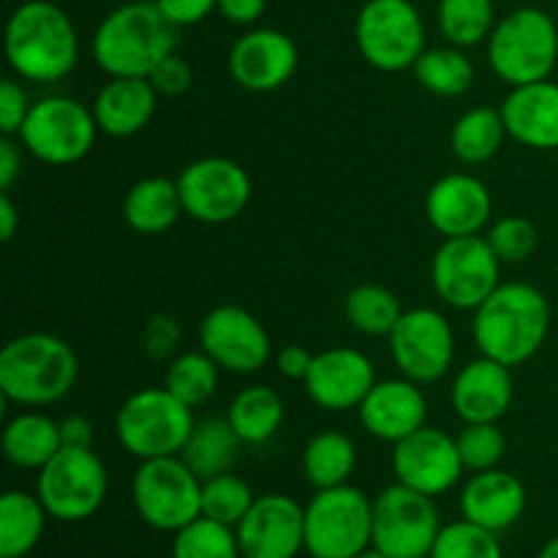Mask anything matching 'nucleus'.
<instances>
[{
	"label": "nucleus",
	"mask_w": 558,
	"mask_h": 558,
	"mask_svg": "<svg viewBox=\"0 0 558 558\" xmlns=\"http://www.w3.org/2000/svg\"><path fill=\"white\" fill-rule=\"evenodd\" d=\"M5 60L20 80L54 85L80 63V33L52 0H27L11 11L3 33Z\"/></svg>",
	"instance_id": "f257e3e1"
},
{
	"label": "nucleus",
	"mask_w": 558,
	"mask_h": 558,
	"mask_svg": "<svg viewBox=\"0 0 558 558\" xmlns=\"http://www.w3.org/2000/svg\"><path fill=\"white\" fill-rule=\"evenodd\" d=\"M550 332V303L537 287L507 281L474 311L472 338L480 354L518 368L545 347Z\"/></svg>",
	"instance_id": "f03ea898"
},
{
	"label": "nucleus",
	"mask_w": 558,
	"mask_h": 558,
	"mask_svg": "<svg viewBox=\"0 0 558 558\" xmlns=\"http://www.w3.org/2000/svg\"><path fill=\"white\" fill-rule=\"evenodd\" d=\"M178 49V27L153 0H131L98 22L90 52L107 76H150Z\"/></svg>",
	"instance_id": "7ed1b4c3"
},
{
	"label": "nucleus",
	"mask_w": 558,
	"mask_h": 558,
	"mask_svg": "<svg viewBox=\"0 0 558 558\" xmlns=\"http://www.w3.org/2000/svg\"><path fill=\"white\" fill-rule=\"evenodd\" d=\"M76 379V352L52 332H25L0 349V396L22 409H44L63 401Z\"/></svg>",
	"instance_id": "20e7f679"
},
{
	"label": "nucleus",
	"mask_w": 558,
	"mask_h": 558,
	"mask_svg": "<svg viewBox=\"0 0 558 558\" xmlns=\"http://www.w3.org/2000/svg\"><path fill=\"white\" fill-rule=\"evenodd\" d=\"M485 47L490 71L510 87L550 80L558 63V25L548 11L521 5L496 22Z\"/></svg>",
	"instance_id": "39448f33"
},
{
	"label": "nucleus",
	"mask_w": 558,
	"mask_h": 558,
	"mask_svg": "<svg viewBox=\"0 0 558 558\" xmlns=\"http://www.w3.org/2000/svg\"><path fill=\"white\" fill-rule=\"evenodd\" d=\"M196 417L189 403L167 387H145L131 392L118 409L114 434L120 447L136 461L180 456L194 430Z\"/></svg>",
	"instance_id": "423d86ee"
},
{
	"label": "nucleus",
	"mask_w": 558,
	"mask_h": 558,
	"mask_svg": "<svg viewBox=\"0 0 558 558\" xmlns=\"http://www.w3.org/2000/svg\"><path fill=\"white\" fill-rule=\"evenodd\" d=\"M374 545V501L354 485L316 490L305 507V554L354 558Z\"/></svg>",
	"instance_id": "0eeeda50"
},
{
	"label": "nucleus",
	"mask_w": 558,
	"mask_h": 558,
	"mask_svg": "<svg viewBox=\"0 0 558 558\" xmlns=\"http://www.w3.org/2000/svg\"><path fill=\"white\" fill-rule=\"evenodd\" d=\"M98 134L101 131H98L93 107H85L71 96L52 93L33 101L16 140L36 161L47 167H71L93 150Z\"/></svg>",
	"instance_id": "6e6552de"
},
{
	"label": "nucleus",
	"mask_w": 558,
	"mask_h": 558,
	"mask_svg": "<svg viewBox=\"0 0 558 558\" xmlns=\"http://www.w3.org/2000/svg\"><path fill=\"white\" fill-rule=\"evenodd\" d=\"M131 499L147 526L178 534L202 515V480L180 456L150 458L136 466Z\"/></svg>",
	"instance_id": "1a4fd4ad"
},
{
	"label": "nucleus",
	"mask_w": 558,
	"mask_h": 558,
	"mask_svg": "<svg viewBox=\"0 0 558 558\" xmlns=\"http://www.w3.org/2000/svg\"><path fill=\"white\" fill-rule=\"evenodd\" d=\"M365 63L385 74L412 71L425 52V22L412 0H365L354 22Z\"/></svg>",
	"instance_id": "9d476101"
},
{
	"label": "nucleus",
	"mask_w": 558,
	"mask_h": 558,
	"mask_svg": "<svg viewBox=\"0 0 558 558\" xmlns=\"http://www.w3.org/2000/svg\"><path fill=\"white\" fill-rule=\"evenodd\" d=\"M36 474V496L49 518L60 523L87 521L101 510L109 494L107 466L93 447H63Z\"/></svg>",
	"instance_id": "9b49d317"
},
{
	"label": "nucleus",
	"mask_w": 558,
	"mask_h": 558,
	"mask_svg": "<svg viewBox=\"0 0 558 558\" xmlns=\"http://www.w3.org/2000/svg\"><path fill=\"white\" fill-rule=\"evenodd\" d=\"M436 298L456 311H477L501 283V262L483 234L447 238L430 262Z\"/></svg>",
	"instance_id": "f8f14e48"
},
{
	"label": "nucleus",
	"mask_w": 558,
	"mask_h": 558,
	"mask_svg": "<svg viewBox=\"0 0 558 558\" xmlns=\"http://www.w3.org/2000/svg\"><path fill=\"white\" fill-rule=\"evenodd\" d=\"M441 526L434 496L396 483L374 499V548L387 558H428Z\"/></svg>",
	"instance_id": "ddd939ff"
},
{
	"label": "nucleus",
	"mask_w": 558,
	"mask_h": 558,
	"mask_svg": "<svg viewBox=\"0 0 558 558\" xmlns=\"http://www.w3.org/2000/svg\"><path fill=\"white\" fill-rule=\"evenodd\" d=\"M390 357L401 376L417 385H434L450 374L456 363V330L436 308L403 311L396 330L387 336Z\"/></svg>",
	"instance_id": "4468645a"
},
{
	"label": "nucleus",
	"mask_w": 558,
	"mask_h": 558,
	"mask_svg": "<svg viewBox=\"0 0 558 558\" xmlns=\"http://www.w3.org/2000/svg\"><path fill=\"white\" fill-rule=\"evenodd\" d=\"M183 213L199 223H229L245 213L251 202L248 172L223 156L196 158L178 178Z\"/></svg>",
	"instance_id": "2eb2a0df"
},
{
	"label": "nucleus",
	"mask_w": 558,
	"mask_h": 558,
	"mask_svg": "<svg viewBox=\"0 0 558 558\" xmlns=\"http://www.w3.org/2000/svg\"><path fill=\"white\" fill-rule=\"evenodd\" d=\"M392 472L401 485L436 499L450 494L466 469L456 436L434 425H423L412 436L392 445Z\"/></svg>",
	"instance_id": "dca6fc26"
},
{
	"label": "nucleus",
	"mask_w": 558,
	"mask_h": 558,
	"mask_svg": "<svg viewBox=\"0 0 558 558\" xmlns=\"http://www.w3.org/2000/svg\"><path fill=\"white\" fill-rule=\"evenodd\" d=\"M199 343L229 374H256L272 357L265 325L240 305H216L199 325Z\"/></svg>",
	"instance_id": "f3484780"
},
{
	"label": "nucleus",
	"mask_w": 558,
	"mask_h": 558,
	"mask_svg": "<svg viewBox=\"0 0 558 558\" xmlns=\"http://www.w3.org/2000/svg\"><path fill=\"white\" fill-rule=\"evenodd\" d=\"M243 558H298L305 550V507L283 494H265L238 523Z\"/></svg>",
	"instance_id": "a211bd4d"
},
{
	"label": "nucleus",
	"mask_w": 558,
	"mask_h": 558,
	"mask_svg": "<svg viewBox=\"0 0 558 558\" xmlns=\"http://www.w3.org/2000/svg\"><path fill=\"white\" fill-rule=\"evenodd\" d=\"M300 63L298 44L278 27H251L232 44L229 76L251 93L281 90Z\"/></svg>",
	"instance_id": "6ab92c4d"
},
{
	"label": "nucleus",
	"mask_w": 558,
	"mask_h": 558,
	"mask_svg": "<svg viewBox=\"0 0 558 558\" xmlns=\"http://www.w3.org/2000/svg\"><path fill=\"white\" fill-rule=\"evenodd\" d=\"M374 360L352 347H332L314 354L305 392L325 412H349L360 409L371 387L376 385Z\"/></svg>",
	"instance_id": "aec40b11"
},
{
	"label": "nucleus",
	"mask_w": 558,
	"mask_h": 558,
	"mask_svg": "<svg viewBox=\"0 0 558 558\" xmlns=\"http://www.w3.org/2000/svg\"><path fill=\"white\" fill-rule=\"evenodd\" d=\"M494 213L488 185L469 172H450L436 180L425 196V218L441 238L480 234Z\"/></svg>",
	"instance_id": "412c9836"
},
{
	"label": "nucleus",
	"mask_w": 558,
	"mask_h": 558,
	"mask_svg": "<svg viewBox=\"0 0 558 558\" xmlns=\"http://www.w3.org/2000/svg\"><path fill=\"white\" fill-rule=\"evenodd\" d=\"M357 417L365 434L398 445L414 430L428 425V398H425L423 385L407 379V376L379 379L360 403Z\"/></svg>",
	"instance_id": "4be33fe9"
},
{
	"label": "nucleus",
	"mask_w": 558,
	"mask_h": 558,
	"mask_svg": "<svg viewBox=\"0 0 558 558\" xmlns=\"http://www.w3.org/2000/svg\"><path fill=\"white\" fill-rule=\"evenodd\" d=\"M515 398L512 368L480 354L463 365L450 387L452 412L461 423H501Z\"/></svg>",
	"instance_id": "5701e85b"
},
{
	"label": "nucleus",
	"mask_w": 558,
	"mask_h": 558,
	"mask_svg": "<svg viewBox=\"0 0 558 558\" xmlns=\"http://www.w3.org/2000/svg\"><path fill=\"white\" fill-rule=\"evenodd\" d=\"M526 485L499 466L474 472L461 490V515L496 534L515 526L526 512Z\"/></svg>",
	"instance_id": "b1692460"
},
{
	"label": "nucleus",
	"mask_w": 558,
	"mask_h": 558,
	"mask_svg": "<svg viewBox=\"0 0 558 558\" xmlns=\"http://www.w3.org/2000/svg\"><path fill=\"white\" fill-rule=\"evenodd\" d=\"M507 134L529 150H558V82L510 87L501 104Z\"/></svg>",
	"instance_id": "393cba45"
},
{
	"label": "nucleus",
	"mask_w": 558,
	"mask_h": 558,
	"mask_svg": "<svg viewBox=\"0 0 558 558\" xmlns=\"http://www.w3.org/2000/svg\"><path fill=\"white\" fill-rule=\"evenodd\" d=\"M158 107V93L147 76H109L93 98L98 131L125 140L150 125Z\"/></svg>",
	"instance_id": "a878e982"
},
{
	"label": "nucleus",
	"mask_w": 558,
	"mask_h": 558,
	"mask_svg": "<svg viewBox=\"0 0 558 558\" xmlns=\"http://www.w3.org/2000/svg\"><path fill=\"white\" fill-rule=\"evenodd\" d=\"M63 450L60 420L47 417L36 409H22L3 425V456L11 466L38 472Z\"/></svg>",
	"instance_id": "bb28decb"
},
{
	"label": "nucleus",
	"mask_w": 558,
	"mask_h": 558,
	"mask_svg": "<svg viewBox=\"0 0 558 558\" xmlns=\"http://www.w3.org/2000/svg\"><path fill=\"white\" fill-rule=\"evenodd\" d=\"M180 216H185V213L178 180H169L163 174L142 178L123 196V221L136 234L156 238V234L169 232L180 221Z\"/></svg>",
	"instance_id": "cd10ccee"
},
{
	"label": "nucleus",
	"mask_w": 558,
	"mask_h": 558,
	"mask_svg": "<svg viewBox=\"0 0 558 558\" xmlns=\"http://www.w3.org/2000/svg\"><path fill=\"white\" fill-rule=\"evenodd\" d=\"M243 447V439L234 434L227 417H205L196 420L180 458L189 463L196 477L210 480L218 477V474L232 472L234 463L240 461Z\"/></svg>",
	"instance_id": "c85d7f7f"
},
{
	"label": "nucleus",
	"mask_w": 558,
	"mask_h": 558,
	"mask_svg": "<svg viewBox=\"0 0 558 558\" xmlns=\"http://www.w3.org/2000/svg\"><path fill=\"white\" fill-rule=\"evenodd\" d=\"M47 518V507L36 494L5 490L0 496V558L31 556L41 543Z\"/></svg>",
	"instance_id": "c756f323"
},
{
	"label": "nucleus",
	"mask_w": 558,
	"mask_h": 558,
	"mask_svg": "<svg viewBox=\"0 0 558 558\" xmlns=\"http://www.w3.org/2000/svg\"><path fill=\"white\" fill-rule=\"evenodd\" d=\"M287 407L281 392L267 385H248L232 398L227 420L243 445H267L281 430Z\"/></svg>",
	"instance_id": "7c9ffc66"
},
{
	"label": "nucleus",
	"mask_w": 558,
	"mask_h": 558,
	"mask_svg": "<svg viewBox=\"0 0 558 558\" xmlns=\"http://www.w3.org/2000/svg\"><path fill=\"white\" fill-rule=\"evenodd\" d=\"M507 125L501 109L474 107L456 120L450 131L452 156L466 167H480L501 150L507 140Z\"/></svg>",
	"instance_id": "2f4dec72"
},
{
	"label": "nucleus",
	"mask_w": 558,
	"mask_h": 558,
	"mask_svg": "<svg viewBox=\"0 0 558 558\" xmlns=\"http://www.w3.org/2000/svg\"><path fill=\"white\" fill-rule=\"evenodd\" d=\"M354 466H357V447L341 430H322L311 436L303 450V474L316 490L347 485Z\"/></svg>",
	"instance_id": "473e14b6"
},
{
	"label": "nucleus",
	"mask_w": 558,
	"mask_h": 558,
	"mask_svg": "<svg viewBox=\"0 0 558 558\" xmlns=\"http://www.w3.org/2000/svg\"><path fill=\"white\" fill-rule=\"evenodd\" d=\"M420 87L439 98H458L474 85V63L461 47H434L425 49L412 69Z\"/></svg>",
	"instance_id": "72a5a7b5"
},
{
	"label": "nucleus",
	"mask_w": 558,
	"mask_h": 558,
	"mask_svg": "<svg viewBox=\"0 0 558 558\" xmlns=\"http://www.w3.org/2000/svg\"><path fill=\"white\" fill-rule=\"evenodd\" d=\"M343 316L349 325L368 338H387L403 316L401 300L381 283H357L343 300Z\"/></svg>",
	"instance_id": "f704fd0d"
},
{
	"label": "nucleus",
	"mask_w": 558,
	"mask_h": 558,
	"mask_svg": "<svg viewBox=\"0 0 558 558\" xmlns=\"http://www.w3.org/2000/svg\"><path fill=\"white\" fill-rule=\"evenodd\" d=\"M436 25L452 47L469 49L488 44L496 27L494 0H439Z\"/></svg>",
	"instance_id": "c9c22d12"
},
{
	"label": "nucleus",
	"mask_w": 558,
	"mask_h": 558,
	"mask_svg": "<svg viewBox=\"0 0 558 558\" xmlns=\"http://www.w3.org/2000/svg\"><path fill=\"white\" fill-rule=\"evenodd\" d=\"M218 376H221V368L216 360L205 349H199V352H183L169 360L163 387L191 409H196L216 396Z\"/></svg>",
	"instance_id": "e433bc0d"
},
{
	"label": "nucleus",
	"mask_w": 558,
	"mask_h": 558,
	"mask_svg": "<svg viewBox=\"0 0 558 558\" xmlns=\"http://www.w3.org/2000/svg\"><path fill=\"white\" fill-rule=\"evenodd\" d=\"M256 496L251 485L234 472L202 480V515L223 526L238 529V523L248 515Z\"/></svg>",
	"instance_id": "4c0bfd02"
},
{
	"label": "nucleus",
	"mask_w": 558,
	"mask_h": 558,
	"mask_svg": "<svg viewBox=\"0 0 558 558\" xmlns=\"http://www.w3.org/2000/svg\"><path fill=\"white\" fill-rule=\"evenodd\" d=\"M172 558H243L232 526L199 515L174 534Z\"/></svg>",
	"instance_id": "58836bf2"
},
{
	"label": "nucleus",
	"mask_w": 558,
	"mask_h": 558,
	"mask_svg": "<svg viewBox=\"0 0 558 558\" xmlns=\"http://www.w3.org/2000/svg\"><path fill=\"white\" fill-rule=\"evenodd\" d=\"M428 558H505V550H501L499 534L461 518L441 526Z\"/></svg>",
	"instance_id": "ea45409f"
},
{
	"label": "nucleus",
	"mask_w": 558,
	"mask_h": 558,
	"mask_svg": "<svg viewBox=\"0 0 558 558\" xmlns=\"http://www.w3.org/2000/svg\"><path fill=\"white\" fill-rule=\"evenodd\" d=\"M456 441L466 472H488L505 461L507 439L499 423H463Z\"/></svg>",
	"instance_id": "a19ab883"
},
{
	"label": "nucleus",
	"mask_w": 558,
	"mask_h": 558,
	"mask_svg": "<svg viewBox=\"0 0 558 558\" xmlns=\"http://www.w3.org/2000/svg\"><path fill=\"white\" fill-rule=\"evenodd\" d=\"M485 240L494 248V254L499 256L501 265H521L537 251L539 232L529 218L505 216L488 229Z\"/></svg>",
	"instance_id": "79ce46f5"
},
{
	"label": "nucleus",
	"mask_w": 558,
	"mask_h": 558,
	"mask_svg": "<svg viewBox=\"0 0 558 558\" xmlns=\"http://www.w3.org/2000/svg\"><path fill=\"white\" fill-rule=\"evenodd\" d=\"M180 336L183 332H180V322L174 316L156 314L142 332V349L156 363H169L172 357H178Z\"/></svg>",
	"instance_id": "37998d69"
},
{
	"label": "nucleus",
	"mask_w": 558,
	"mask_h": 558,
	"mask_svg": "<svg viewBox=\"0 0 558 558\" xmlns=\"http://www.w3.org/2000/svg\"><path fill=\"white\" fill-rule=\"evenodd\" d=\"M33 101L16 80L0 82V131L3 136H16L25 125Z\"/></svg>",
	"instance_id": "c03bdc74"
},
{
	"label": "nucleus",
	"mask_w": 558,
	"mask_h": 558,
	"mask_svg": "<svg viewBox=\"0 0 558 558\" xmlns=\"http://www.w3.org/2000/svg\"><path fill=\"white\" fill-rule=\"evenodd\" d=\"M147 80L153 82L158 96H183L191 87V82H194V69H191L189 60L180 58L178 52H172L153 69V74L147 76Z\"/></svg>",
	"instance_id": "a18cd8bd"
},
{
	"label": "nucleus",
	"mask_w": 558,
	"mask_h": 558,
	"mask_svg": "<svg viewBox=\"0 0 558 558\" xmlns=\"http://www.w3.org/2000/svg\"><path fill=\"white\" fill-rule=\"evenodd\" d=\"M174 27H189L218 11V0H153Z\"/></svg>",
	"instance_id": "49530a36"
},
{
	"label": "nucleus",
	"mask_w": 558,
	"mask_h": 558,
	"mask_svg": "<svg viewBox=\"0 0 558 558\" xmlns=\"http://www.w3.org/2000/svg\"><path fill=\"white\" fill-rule=\"evenodd\" d=\"M22 142L16 136H0V191L9 194L22 174Z\"/></svg>",
	"instance_id": "de8ad7c7"
},
{
	"label": "nucleus",
	"mask_w": 558,
	"mask_h": 558,
	"mask_svg": "<svg viewBox=\"0 0 558 558\" xmlns=\"http://www.w3.org/2000/svg\"><path fill=\"white\" fill-rule=\"evenodd\" d=\"M311 363H314V354H311L305 347H300V343H289V347H283L281 352L276 354L278 374L287 376V379L292 381H305V376H308L311 371Z\"/></svg>",
	"instance_id": "09e8293b"
},
{
	"label": "nucleus",
	"mask_w": 558,
	"mask_h": 558,
	"mask_svg": "<svg viewBox=\"0 0 558 558\" xmlns=\"http://www.w3.org/2000/svg\"><path fill=\"white\" fill-rule=\"evenodd\" d=\"M267 0H218V14L240 27H251L262 20Z\"/></svg>",
	"instance_id": "8fccbe9b"
},
{
	"label": "nucleus",
	"mask_w": 558,
	"mask_h": 558,
	"mask_svg": "<svg viewBox=\"0 0 558 558\" xmlns=\"http://www.w3.org/2000/svg\"><path fill=\"white\" fill-rule=\"evenodd\" d=\"M60 436H63V447H93L96 430L93 423L82 414H69L60 420Z\"/></svg>",
	"instance_id": "3c124183"
},
{
	"label": "nucleus",
	"mask_w": 558,
	"mask_h": 558,
	"mask_svg": "<svg viewBox=\"0 0 558 558\" xmlns=\"http://www.w3.org/2000/svg\"><path fill=\"white\" fill-rule=\"evenodd\" d=\"M20 229V213H16V205L11 202L9 194H0V240L3 243H11Z\"/></svg>",
	"instance_id": "603ef678"
},
{
	"label": "nucleus",
	"mask_w": 558,
	"mask_h": 558,
	"mask_svg": "<svg viewBox=\"0 0 558 558\" xmlns=\"http://www.w3.org/2000/svg\"><path fill=\"white\" fill-rule=\"evenodd\" d=\"M537 558H558V537L548 539V543L543 545V550H539Z\"/></svg>",
	"instance_id": "864d4df0"
},
{
	"label": "nucleus",
	"mask_w": 558,
	"mask_h": 558,
	"mask_svg": "<svg viewBox=\"0 0 558 558\" xmlns=\"http://www.w3.org/2000/svg\"><path fill=\"white\" fill-rule=\"evenodd\" d=\"M354 558H387V556L381 554V550H376L374 545H371L368 550H363V554H360V556H354Z\"/></svg>",
	"instance_id": "5fc2aeb1"
}]
</instances>
